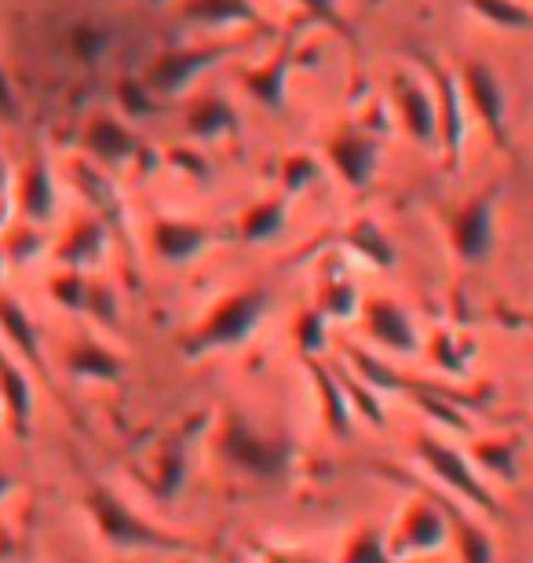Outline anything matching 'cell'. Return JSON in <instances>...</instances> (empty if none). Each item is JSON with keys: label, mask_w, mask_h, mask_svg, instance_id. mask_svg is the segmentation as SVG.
Wrapping results in <instances>:
<instances>
[{"label": "cell", "mask_w": 533, "mask_h": 563, "mask_svg": "<svg viewBox=\"0 0 533 563\" xmlns=\"http://www.w3.org/2000/svg\"><path fill=\"white\" fill-rule=\"evenodd\" d=\"M11 209L19 220L48 228L59 217V184H55L52 162L41 151H33L15 176H11Z\"/></svg>", "instance_id": "obj_15"}, {"label": "cell", "mask_w": 533, "mask_h": 563, "mask_svg": "<svg viewBox=\"0 0 533 563\" xmlns=\"http://www.w3.org/2000/svg\"><path fill=\"white\" fill-rule=\"evenodd\" d=\"M482 26L497 33H533V8L523 0H464Z\"/></svg>", "instance_id": "obj_30"}, {"label": "cell", "mask_w": 533, "mask_h": 563, "mask_svg": "<svg viewBox=\"0 0 533 563\" xmlns=\"http://www.w3.org/2000/svg\"><path fill=\"white\" fill-rule=\"evenodd\" d=\"M303 15L322 22V26H333V30H344L347 33V22H344V11H340V0H292Z\"/></svg>", "instance_id": "obj_43"}, {"label": "cell", "mask_w": 533, "mask_h": 563, "mask_svg": "<svg viewBox=\"0 0 533 563\" xmlns=\"http://www.w3.org/2000/svg\"><path fill=\"white\" fill-rule=\"evenodd\" d=\"M110 242H113V234L107 223L92 217V212H85V217H77L74 223H66V231L52 245V256H55V264L70 267V272H96V267L107 261Z\"/></svg>", "instance_id": "obj_19"}, {"label": "cell", "mask_w": 533, "mask_h": 563, "mask_svg": "<svg viewBox=\"0 0 533 563\" xmlns=\"http://www.w3.org/2000/svg\"><path fill=\"white\" fill-rule=\"evenodd\" d=\"M362 289H358V282L351 278L347 272H329L319 278V297H314V308H319L329 322H347V319H355V314L362 311Z\"/></svg>", "instance_id": "obj_29"}, {"label": "cell", "mask_w": 533, "mask_h": 563, "mask_svg": "<svg viewBox=\"0 0 533 563\" xmlns=\"http://www.w3.org/2000/svg\"><path fill=\"white\" fill-rule=\"evenodd\" d=\"M88 286H92V275H88V272H70V267H59V272L48 278V297L59 303L63 311L85 314Z\"/></svg>", "instance_id": "obj_38"}, {"label": "cell", "mask_w": 533, "mask_h": 563, "mask_svg": "<svg viewBox=\"0 0 533 563\" xmlns=\"http://www.w3.org/2000/svg\"><path fill=\"white\" fill-rule=\"evenodd\" d=\"M427 355L438 369H449V374H464L468 369V355H460V341L446 330H438L427 341Z\"/></svg>", "instance_id": "obj_41"}, {"label": "cell", "mask_w": 533, "mask_h": 563, "mask_svg": "<svg viewBox=\"0 0 533 563\" xmlns=\"http://www.w3.org/2000/svg\"><path fill=\"white\" fill-rule=\"evenodd\" d=\"M413 454L431 472V479H435L446 494H453V498H460L464 505H471V509L482 512V516L501 512L497 494L486 487V479L475 472L471 461L464 457L457 446H449L446 439H438L431 432L413 435Z\"/></svg>", "instance_id": "obj_7"}, {"label": "cell", "mask_w": 533, "mask_h": 563, "mask_svg": "<svg viewBox=\"0 0 533 563\" xmlns=\"http://www.w3.org/2000/svg\"><path fill=\"white\" fill-rule=\"evenodd\" d=\"M85 314L103 325V330H118L121 325V300H118V292H113V286H107L103 278H92V286H88Z\"/></svg>", "instance_id": "obj_40"}, {"label": "cell", "mask_w": 533, "mask_h": 563, "mask_svg": "<svg viewBox=\"0 0 533 563\" xmlns=\"http://www.w3.org/2000/svg\"><path fill=\"white\" fill-rule=\"evenodd\" d=\"M66 48H70L77 63L96 66L110 55V30L99 26V22H77V26H70V33H66Z\"/></svg>", "instance_id": "obj_36"}, {"label": "cell", "mask_w": 533, "mask_h": 563, "mask_svg": "<svg viewBox=\"0 0 533 563\" xmlns=\"http://www.w3.org/2000/svg\"><path fill=\"white\" fill-rule=\"evenodd\" d=\"M424 74H427L431 92H435V107H438V154H442V162H446V168L460 173L464 151H468L471 114H468V107H464L457 70H449V66H442V63H427Z\"/></svg>", "instance_id": "obj_11"}, {"label": "cell", "mask_w": 533, "mask_h": 563, "mask_svg": "<svg viewBox=\"0 0 533 563\" xmlns=\"http://www.w3.org/2000/svg\"><path fill=\"white\" fill-rule=\"evenodd\" d=\"M184 132L195 143H223L242 132V114L220 92H198L184 110Z\"/></svg>", "instance_id": "obj_24"}, {"label": "cell", "mask_w": 533, "mask_h": 563, "mask_svg": "<svg viewBox=\"0 0 533 563\" xmlns=\"http://www.w3.org/2000/svg\"><path fill=\"white\" fill-rule=\"evenodd\" d=\"M173 563H198V560H195V556H190V553H184V556H176Z\"/></svg>", "instance_id": "obj_50"}, {"label": "cell", "mask_w": 533, "mask_h": 563, "mask_svg": "<svg viewBox=\"0 0 533 563\" xmlns=\"http://www.w3.org/2000/svg\"><path fill=\"white\" fill-rule=\"evenodd\" d=\"M242 52V41H206V44H176V48L157 52L143 70V81L151 85L157 99H184L190 88L201 85V77L215 66Z\"/></svg>", "instance_id": "obj_5"}, {"label": "cell", "mask_w": 533, "mask_h": 563, "mask_svg": "<svg viewBox=\"0 0 533 563\" xmlns=\"http://www.w3.org/2000/svg\"><path fill=\"white\" fill-rule=\"evenodd\" d=\"M63 369L85 380V385H121L124 374H129V363L96 333H77L63 347Z\"/></svg>", "instance_id": "obj_20"}, {"label": "cell", "mask_w": 533, "mask_h": 563, "mask_svg": "<svg viewBox=\"0 0 533 563\" xmlns=\"http://www.w3.org/2000/svg\"><path fill=\"white\" fill-rule=\"evenodd\" d=\"M215 457L226 468H234L237 476L256 483L281 479L292 461L286 439L264 432V428L237 407H226L220 413V424H215Z\"/></svg>", "instance_id": "obj_3"}, {"label": "cell", "mask_w": 533, "mask_h": 563, "mask_svg": "<svg viewBox=\"0 0 533 563\" xmlns=\"http://www.w3.org/2000/svg\"><path fill=\"white\" fill-rule=\"evenodd\" d=\"M0 341L11 347V355H15L30 374H37L44 385L55 388L48 355H44V341H41V325L33 322L26 303H22L15 292H4V289H0Z\"/></svg>", "instance_id": "obj_16"}, {"label": "cell", "mask_w": 533, "mask_h": 563, "mask_svg": "<svg viewBox=\"0 0 533 563\" xmlns=\"http://www.w3.org/2000/svg\"><path fill=\"white\" fill-rule=\"evenodd\" d=\"M457 85L475 125L501 151H512V99H508L504 77L486 59H464L457 66Z\"/></svg>", "instance_id": "obj_8"}, {"label": "cell", "mask_w": 533, "mask_h": 563, "mask_svg": "<svg viewBox=\"0 0 533 563\" xmlns=\"http://www.w3.org/2000/svg\"><path fill=\"white\" fill-rule=\"evenodd\" d=\"M497 206H501V187H482L442 212V234L460 267H482L493 256Z\"/></svg>", "instance_id": "obj_6"}, {"label": "cell", "mask_w": 533, "mask_h": 563, "mask_svg": "<svg viewBox=\"0 0 533 563\" xmlns=\"http://www.w3.org/2000/svg\"><path fill=\"white\" fill-rule=\"evenodd\" d=\"M329 322L319 308H308L292 319V341H297V352L303 358H322L329 347Z\"/></svg>", "instance_id": "obj_37"}, {"label": "cell", "mask_w": 533, "mask_h": 563, "mask_svg": "<svg viewBox=\"0 0 533 563\" xmlns=\"http://www.w3.org/2000/svg\"><path fill=\"white\" fill-rule=\"evenodd\" d=\"M19 118H22V107H19L15 81H11L8 66L0 63V121H8V125H15Z\"/></svg>", "instance_id": "obj_44"}, {"label": "cell", "mask_w": 533, "mask_h": 563, "mask_svg": "<svg viewBox=\"0 0 533 563\" xmlns=\"http://www.w3.org/2000/svg\"><path fill=\"white\" fill-rule=\"evenodd\" d=\"M70 184L77 187V195L85 198L88 212L107 223L110 234L124 231V201H121L118 184H113V173L99 168L96 162H88V157H77V162H70Z\"/></svg>", "instance_id": "obj_22"}, {"label": "cell", "mask_w": 533, "mask_h": 563, "mask_svg": "<svg viewBox=\"0 0 533 563\" xmlns=\"http://www.w3.org/2000/svg\"><path fill=\"white\" fill-rule=\"evenodd\" d=\"M319 179H322V162L314 154H303V151L289 154L286 162H281V168H278V190L289 201L297 195H308Z\"/></svg>", "instance_id": "obj_35"}, {"label": "cell", "mask_w": 533, "mask_h": 563, "mask_svg": "<svg viewBox=\"0 0 533 563\" xmlns=\"http://www.w3.org/2000/svg\"><path fill=\"white\" fill-rule=\"evenodd\" d=\"M391 103L399 114L402 132L410 136V143L424 146V151H438V107L435 92H431L427 74L399 70L391 81Z\"/></svg>", "instance_id": "obj_12"}, {"label": "cell", "mask_w": 533, "mask_h": 563, "mask_svg": "<svg viewBox=\"0 0 533 563\" xmlns=\"http://www.w3.org/2000/svg\"><path fill=\"white\" fill-rule=\"evenodd\" d=\"M8 267H11V264H8V256H4V250H0V282H4V275H8Z\"/></svg>", "instance_id": "obj_49"}, {"label": "cell", "mask_w": 533, "mask_h": 563, "mask_svg": "<svg viewBox=\"0 0 533 563\" xmlns=\"http://www.w3.org/2000/svg\"><path fill=\"white\" fill-rule=\"evenodd\" d=\"M81 505L96 527V534L103 538V545L113 549V553H168V556L198 553L195 542L151 523L129 501L118 498L110 487H103V483H88Z\"/></svg>", "instance_id": "obj_2"}, {"label": "cell", "mask_w": 533, "mask_h": 563, "mask_svg": "<svg viewBox=\"0 0 533 563\" xmlns=\"http://www.w3.org/2000/svg\"><path fill=\"white\" fill-rule=\"evenodd\" d=\"M289 223V198L275 190V195L256 198L253 206H245L234 217V239L248 245V250H259V245H270L275 239H281Z\"/></svg>", "instance_id": "obj_25"}, {"label": "cell", "mask_w": 533, "mask_h": 563, "mask_svg": "<svg viewBox=\"0 0 533 563\" xmlns=\"http://www.w3.org/2000/svg\"><path fill=\"white\" fill-rule=\"evenodd\" d=\"M187 476H190V450H187L184 432L165 435L151 454V461H146V468H135L140 487L151 494L154 501H165V505L184 494Z\"/></svg>", "instance_id": "obj_18"}, {"label": "cell", "mask_w": 533, "mask_h": 563, "mask_svg": "<svg viewBox=\"0 0 533 563\" xmlns=\"http://www.w3.org/2000/svg\"><path fill=\"white\" fill-rule=\"evenodd\" d=\"M362 330L380 352H391V355H402V358H413L421 355L424 347V336H421V325L413 322V314L402 308L395 297H384V292H373V297L362 300Z\"/></svg>", "instance_id": "obj_13"}, {"label": "cell", "mask_w": 533, "mask_h": 563, "mask_svg": "<svg viewBox=\"0 0 533 563\" xmlns=\"http://www.w3.org/2000/svg\"><path fill=\"white\" fill-rule=\"evenodd\" d=\"M176 15L184 26L201 33H264L267 19L253 0H176Z\"/></svg>", "instance_id": "obj_17"}, {"label": "cell", "mask_w": 533, "mask_h": 563, "mask_svg": "<svg viewBox=\"0 0 533 563\" xmlns=\"http://www.w3.org/2000/svg\"><path fill=\"white\" fill-rule=\"evenodd\" d=\"M135 4H146V8H165V4H176V0H135Z\"/></svg>", "instance_id": "obj_48"}, {"label": "cell", "mask_w": 533, "mask_h": 563, "mask_svg": "<svg viewBox=\"0 0 533 563\" xmlns=\"http://www.w3.org/2000/svg\"><path fill=\"white\" fill-rule=\"evenodd\" d=\"M11 490H15V479H11L4 468H0V505L11 498Z\"/></svg>", "instance_id": "obj_47"}, {"label": "cell", "mask_w": 533, "mask_h": 563, "mask_svg": "<svg viewBox=\"0 0 533 563\" xmlns=\"http://www.w3.org/2000/svg\"><path fill=\"white\" fill-rule=\"evenodd\" d=\"M220 242V231L195 217H154L146 223V250L165 267H190Z\"/></svg>", "instance_id": "obj_10"}, {"label": "cell", "mask_w": 533, "mask_h": 563, "mask_svg": "<svg viewBox=\"0 0 533 563\" xmlns=\"http://www.w3.org/2000/svg\"><path fill=\"white\" fill-rule=\"evenodd\" d=\"M475 461L497 479H515L519 476V457H515V443L508 439H482L475 443Z\"/></svg>", "instance_id": "obj_39"}, {"label": "cell", "mask_w": 533, "mask_h": 563, "mask_svg": "<svg viewBox=\"0 0 533 563\" xmlns=\"http://www.w3.org/2000/svg\"><path fill=\"white\" fill-rule=\"evenodd\" d=\"M270 300H275L270 289L259 286V282H245V286L223 292V297L201 314L195 330L179 341V352L187 358H206V355L234 352V347L248 344L259 325H264Z\"/></svg>", "instance_id": "obj_1"}, {"label": "cell", "mask_w": 533, "mask_h": 563, "mask_svg": "<svg viewBox=\"0 0 533 563\" xmlns=\"http://www.w3.org/2000/svg\"><path fill=\"white\" fill-rule=\"evenodd\" d=\"M303 363H308V369H311V385H314V396H319L325 428L336 439H351V424H355V413H351L344 388H340L336 366H329L325 358H303Z\"/></svg>", "instance_id": "obj_27"}, {"label": "cell", "mask_w": 533, "mask_h": 563, "mask_svg": "<svg viewBox=\"0 0 533 563\" xmlns=\"http://www.w3.org/2000/svg\"><path fill=\"white\" fill-rule=\"evenodd\" d=\"M157 99L151 92V85L143 81V74H124L113 81V114H121L129 125H135V121H151L157 114Z\"/></svg>", "instance_id": "obj_31"}, {"label": "cell", "mask_w": 533, "mask_h": 563, "mask_svg": "<svg viewBox=\"0 0 533 563\" xmlns=\"http://www.w3.org/2000/svg\"><path fill=\"white\" fill-rule=\"evenodd\" d=\"M0 407H4V421L15 432V439H30L33 413H37V391H33L30 369L11 355L4 341H0Z\"/></svg>", "instance_id": "obj_21"}, {"label": "cell", "mask_w": 533, "mask_h": 563, "mask_svg": "<svg viewBox=\"0 0 533 563\" xmlns=\"http://www.w3.org/2000/svg\"><path fill=\"white\" fill-rule=\"evenodd\" d=\"M0 424H8V421H4V407H0Z\"/></svg>", "instance_id": "obj_51"}, {"label": "cell", "mask_w": 533, "mask_h": 563, "mask_svg": "<svg viewBox=\"0 0 533 563\" xmlns=\"http://www.w3.org/2000/svg\"><path fill=\"white\" fill-rule=\"evenodd\" d=\"M340 245H344L347 253H355L358 261H366L369 267H377V272H391V267L399 264V250H395L391 234L373 217L351 220L347 228L340 231Z\"/></svg>", "instance_id": "obj_26"}, {"label": "cell", "mask_w": 533, "mask_h": 563, "mask_svg": "<svg viewBox=\"0 0 533 563\" xmlns=\"http://www.w3.org/2000/svg\"><path fill=\"white\" fill-rule=\"evenodd\" d=\"M336 563H402L388 553V538L377 523H362L344 538V549H340Z\"/></svg>", "instance_id": "obj_33"}, {"label": "cell", "mask_w": 533, "mask_h": 563, "mask_svg": "<svg viewBox=\"0 0 533 563\" xmlns=\"http://www.w3.org/2000/svg\"><path fill=\"white\" fill-rule=\"evenodd\" d=\"M0 250H4L11 267L33 264L44 253V228H37V223H26V220L8 223L4 234H0Z\"/></svg>", "instance_id": "obj_34"}, {"label": "cell", "mask_w": 533, "mask_h": 563, "mask_svg": "<svg viewBox=\"0 0 533 563\" xmlns=\"http://www.w3.org/2000/svg\"><path fill=\"white\" fill-rule=\"evenodd\" d=\"M81 151L88 162H96L107 173L129 168L143 157V140L129 121L113 110H96L81 129Z\"/></svg>", "instance_id": "obj_14"}, {"label": "cell", "mask_w": 533, "mask_h": 563, "mask_svg": "<svg viewBox=\"0 0 533 563\" xmlns=\"http://www.w3.org/2000/svg\"><path fill=\"white\" fill-rule=\"evenodd\" d=\"M497 322L512 325V330H526V333H533V308H526V311H508V314H497Z\"/></svg>", "instance_id": "obj_45"}, {"label": "cell", "mask_w": 533, "mask_h": 563, "mask_svg": "<svg viewBox=\"0 0 533 563\" xmlns=\"http://www.w3.org/2000/svg\"><path fill=\"white\" fill-rule=\"evenodd\" d=\"M322 154L325 165L340 176V184L355 195L369 190L380 173V140L362 125H340L336 132H329L322 140Z\"/></svg>", "instance_id": "obj_9"}, {"label": "cell", "mask_w": 533, "mask_h": 563, "mask_svg": "<svg viewBox=\"0 0 533 563\" xmlns=\"http://www.w3.org/2000/svg\"><path fill=\"white\" fill-rule=\"evenodd\" d=\"M377 472H384L388 479H402L417 487V494L399 509V520L384 538H388V553L395 560L410 563L413 556H431V553H442L449 545V527H446V512L435 498V490L424 487L410 476H402L399 468H388V465H377Z\"/></svg>", "instance_id": "obj_4"}, {"label": "cell", "mask_w": 533, "mask_h": 563, "mask_svg": "<svg viewBox=\"0 0 533 563\" xmlns=\"http://www.w3.org/2000/svg\"><path fill=\"white\" fill-rule=\"evenodd\" d=\"M11 176H15V173H11L8 157H4V154H0V201H4V198L11 195Z\"/></svg>", "instance_id": "obj_46"}, {"label": "cell", "mask_w": 533, "mask_h": 563, "mask_svg": "<svg viewBox=\"0 0 533 563\" xmlns=\"http://www.w3.org/2000/svg\"><path fill=\"white\" fill-rule=\"evenodd\" d=\"M344 366L366 380L373 391H380V396H413L417 388V380L406 377L402 369H395L388 358L373 355L358 344H344Z\"/></svg>", "instance_id": "obj_28"}, {"label": "cell", "mask_w": 533, "mask_h": 563, "mask_svg": "<svg viewBox=\"0 0 533 563\" xmlns=\"http://www.w3.org/2000/svg\"><path fill=\"white\" fill-rule=\"evenodd\" d=\"M256 563H325L311 549H292V545H270V542H253Z\"/></svg>", "instance_id": "obj_42"}, {"label": "cell", "mask_w": 533, "mask_h": 563, "mask_svg": "<svg viewBox=\"0 0 533 563\" xmlns=\"http://www.w3.org/2000/svg\"><path fill=\"white\" fill-rule=\"evenodd\" d=\"M289 77H292V55L289 48H281L278 55H267L264 63L245 66L237 85H242V92L253 99V107H259L264 114H286Z\"/></svg>", "instance_id": "obj_23"}, {"label": "cell", "mask_w": 533, "mask_h": 563, "mask_svg": "<svg viewBox=\"0 0 533 563\" xmlns=\"http://www.w3.org/2000/svg\"><path fill=\"white\" fill-rule=\"evenodd\" d=\"M336 377H340V388H344V396H347L351 413H355L362 424L384 428V421H388V410H384L380 391H373L366 380H362L358 374H351L347 366H336Z\"/></svg>", "instance_id": "obj_32"}]
</instances>
